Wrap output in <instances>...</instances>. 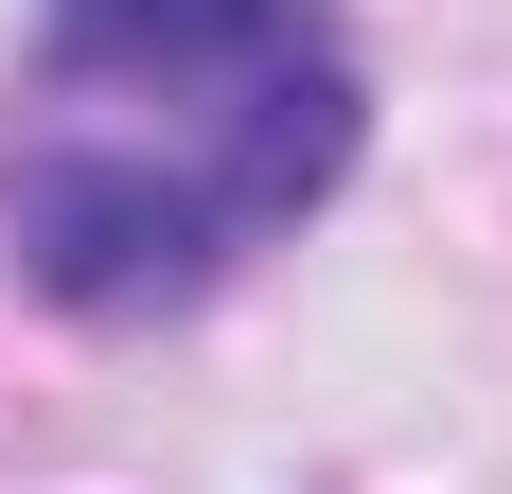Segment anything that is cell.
<instances>
[{"instance_id": "obj_1", "label": "cell", "mask_w": 512, "mask_h": 494, "mask_svg": "<svg viewBox=\"0 0 512 494\" xmlns=\"http://www.w3.org/2000/svg\"><path fill=\"white\" fill-rule=\"evenodd\" d=\"M354 177V53L318 0H53L0 247L71 318H177Z\"/></svg>"}]
</instances>
